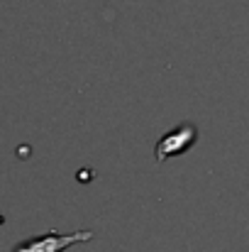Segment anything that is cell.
<instances>
[{
    "label": "cell",
    "instance_id": "1",
    "mask_svg": "<svg viewBox=\"0 0 249 252\" xmlns=\"http://www.w3.org/2000/svg\"><path fill=\"white\" fill-rule=\"evenodd\" d=\"M95 233L93 230H76V233H44V235H34L20 245H15L12 252H64L69 250L71 245H79V243H88L93 240Z\"/></svg>",
    "mask_w": 249,
    "mask_h": 252
},
{
    "label": "cell",
    "instance_id": "2",
    "mask_svg": "<svg viewBox=\"0 0 249 252\" xmlns=\"http://www.w3.org/2000/svg\"><path fill=\"white\" fill-rule=\"evenodd\" d=\"M193 142H195V127H191V125H183V127L168 132L157 145V162H166L171 155L186 152Z\"/></svg>",
    "mask_w": 249,
    "mask_h": 252
}]
</instances>
